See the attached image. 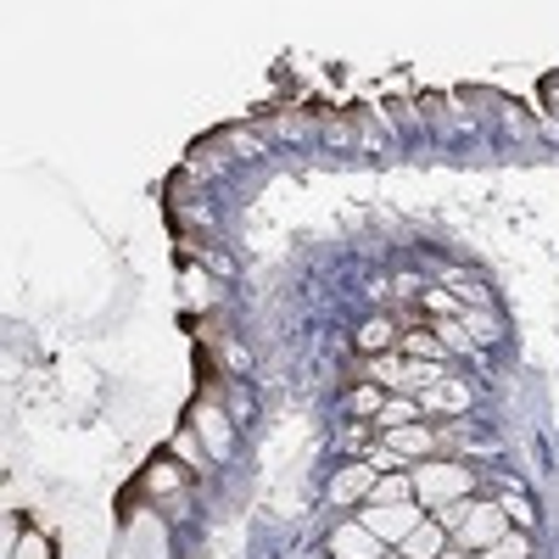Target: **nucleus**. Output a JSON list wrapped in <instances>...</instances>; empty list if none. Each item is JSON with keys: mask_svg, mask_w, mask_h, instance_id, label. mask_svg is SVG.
I'll use <instances>...</instances> for the list:
<instances>
[{"mask_svg": "<svg viewBox=\"0 0 559 559\" xmlns=\"http://www.w3.org/2000/svg\"><path fill=\"white\" fill-rule=\"evenodd\" d=\"M179 481H185V471H179L174 459H152L146 476H140V487H146V492H174Z\"/></svg>", "mask_w": 559, "mask_h": 559, "instance_id": "obj_9", "label": "nucleus"}, {"mask_svg": "<svg viewBox=\"0 0 559 559\" xmlns=\"http://www.w3.org/2000/svg\"><path fill=\"white\" fill-rule=\"evenodd\" d=\"M481 559H532V543L526 532H503L492 548H481Z\"/></svg>", "mask_w": 559, "mask_h": 559, "instance_id": "obj_10", "label": "nucleus"}, {"mask_svg": "<svg viewBox=\"0 0 559 559\" xmlns=\"http://www.w3.org/2000/svg\"><path fill=\"white\" fill-rule=\"evenodd\" d=\"M197 426L207 431L213 453H224V448H229V426H224V414H218V408H197Z\"/></svg>", "mask_w": 559, "mask_h": 559, "instance_id": "obj_13", "label": "nucleus"}, {"mask_svg": "<svg viewBox=\"0 0 559 559\" xmlns=\"http://www.w3.org/2000/svg\"><path fill=\"white\" fill-rule=\"evenodd\" d=\"M392 342H397V324H392V319H369L364 331H358V347H364L369 358H381V353H392Z\"/></svg>", "mask_w": 559, "mask_h": 559, "instance_id": "obj_8", "label": "nucleus"}, {"mask_svg": "<svg viewBox=\"0 0 559 559\" xmlns=\"http://www.w3.org/2000/svg\"><path fill=\"white\" fill-rule=\"evenodd\" d=\"M437 336H442L448 353H471V342H476V336H464V324H459V319H437Z\"/></svg>", "mask_w": 559, "mask_h": 559, "instance_id": "obj_14", "label": "nucleus"}, {"mask_svg": "<svg viewBox=\"0 0 559 559\" xmlns=\"http://www.w3.org/2000/svg\"><path fill=\"white\" fill-rule=\"evenodd\" d=\"M381 559H408V554H381Z\"/></svg>", "mask_w": 559, "mask_h": 559, "instance_id": "obj_19", "label": "nucleus"}, {"mask_svg": "<svg viewBox=\"0 0 559 559\" xmlns=\"http://www.w3.org/2000/svg\"><path fill=\"white\" fill-rule=\"evenodd\" d=\"M464 492H471V471H464V464H419L414 471V498L431 503V509L464 503Z\"/></svg>", "mask_w": 559, "mask_h": 559, "instance_id": "obj_2", "label": "nucleus"}, {"mask_svg": "<svg viewBox=\"0 0 559 559\" xmlns=\"http://www.w3.org/2000/svg\"><path fill=\"white\" fill-rule=\"evenodd\" d=\"M386 554V543L369 532L364 521H347V526H336V537H331V559H381Z\"/></svg>", "mask_w": 559, "mask_h": 559, "instance_id": "obj_4", "label": "nucleus"}, {"mask_svg": "<svg viewBox=\"0 0 559 559\" xmlns=\"http://www.w3.org/2000/svg\"><path fill=\"white\" fill-rule=\"evenodd\" d=\"M397 548H403L408 559H437V554L448 548V526H442V521H419V526H414Z\"/></svg>", "mask_w": 559, "mask_h": 559, "instance_id": "obj_6", "label": "nucleus"}, {"mask_svg": "<svg viewBox=\"0 0 559 559\" xmlns=\"http://www.w3.org/2000/svg\"><path fill=\"white\" fill-rule=\"evenodd\" d=\"M464 397H471V392H464L459 381H448V376H442L437 386H426V408H459Z\"/></svg>", "mask_w": 559, "mask_h": 559, "instance_id": "obj_12", "label": "nucleus"}, {"mask_svg": "<svg viewBox=\"0 0 559 559\" xmlns=\"http://www.w3.org/2000/svg\"><path fill=\"white\" fill-rule=\"evenodd\" d=\"M403 353H408V358H437V353H442V342H431L426 331H419V336H408V342H403Z\"/></svg>", "mask_w": 559, "mask_h": 559, "instance_id": "obj_16", "label": "nucleus"}, {"mask_svg": "<svg viewBox=\"0 0 559 559\" xmlns=\"http://www.w3.org/2000/svg\"><path fill=\"white\" fill-rule=\"evenodd\" d=\"M437 521L448 526L453 548H464V554H481L509 532L503 503H448V509H437Z\"/></svg>", "mask_w": 559, "mask_h": 559, "instance_id": "obj_1", "label": "nucleus"}, {"mask_svg": "<svg viewBox=\"0 0 559 559\" xmlns=\"http://www.w3.org/2000/svg\"><path fill=\"white\" fill-rule=\"evenodd\" d=\"M376 481H381L376 464H347V471H336V481H331V498L336 503H358V498L376 492Z\"/></svg>", "mask_w": 559, "mask_h": 559, "instance_id": "obj_5", "label": "nucleus"}, {"mask_svg": "<svg viewBox=\"0 0 559 559\" xmlns=\"http://www.w3.org/2000/svg\"><path fill=\"white\" fill-rule=\"evenodd\" d=\"M408 492H414V476H381L369 503H408Z\"/></svg>", "mask_w": 559, "mask_h": 559, "instance_id": "obj_11", "label": "nucleus"}, {"mask_svg": "<svg viewBox=\"0 0 559 559\" xmlns=\"http://www.w3.org/2000/svg\"><path fill=\"white\" fill-rule=\"evenodd\" d=\"M376 426H381V431H392V426H414V403H386V408L376 414Z\"/></svg>", "mask_w": 559, "mask_h": 559, "instance_id": "obj_15", "label": "nucleus"}, {"mask_svg": "<svg viewBox=\"0 0 559 559\" xmlns=\"http://www.w3.org/2000/svg\"><path fill=\"white\" fill-rule=\"evenodd\" d=\"M437 559H471V554H464V548H442Z\"/></svg>", "mask_w": 559, "mask_h": 559, "instance_id": "obj_18", "label": "nucleus"}, {"mask_svg": "<svg viewBox=\"0 0 559 559\" xmlns=\"http://www.w3.org/2000/svg\"><path fill=\"white\" fill-rule=\"evenodd\" d=\"M381 437H386V448H392L397 459L431 453V448H437V431H431V426H392V431H381Z\"/></svg>", "mask_w": 559, "mask_h": 559, "instance_id": "obj_7", "label": "nucleus"}, {"mask_svg": "<svg viewBox=\"0 0 559 559\" xmlns=\"http://www.w3.org/2000/svg\"><path fill=\"white\" fill-rule=\"evenodd\" d=\"M353 408H358V414H369V408H381V392H369V386H364V392H353Z\"/></svg>", "mask_w": 559, "mask_h": 559, "instance_id": "obj_17", "label": "nucleus"}, {"mask_svg": "<svg viewBox=\"0 0 559 559\" xmlns=\"http://www.w3.org/2000/svg\"><path fill=\"white\" fill-rule=\"evenodd\" d=\"M358 521H364L369 532H376L381 543H403V537L419 526V509H414V503H369Z\"/></svg>", "mask_w": 559, "mask_h": 559, "instance_id": "obj_3", "label": "nucleus"}]
</instances>
